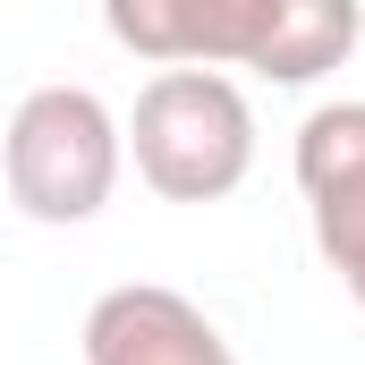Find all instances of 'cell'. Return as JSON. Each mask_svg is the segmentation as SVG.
Returning <instances> with one entry per match:
<instances>
[{
	"label": "cell",
	"instance_id": "cell-1",
	"mask_svg": "<svg viewBox=\"0 0 365 365\" xmlns=\"http://www.w3.org/2000/svg\"><path fill=\"white\" fill-rule=\"evenodd\" d=\"M136 179L170 204H221L255 170V110L221 68H162L128 110Z\"/></svg>",
	"mask_w": 365,
	"mask_h": 365
},
{
	"label": "cell",
	"instance_id": "cell-2",
	"mask_svg": "<svg viewBox=\"0 0 365 365\" xmlns=\"http://www.w3.org/2000/svg\"><path fill=\"white\" fill-rule=\"evenodd\" d=\"M119 162H128V136L110 119V102L86 86H34L17 102L9 136H0V179H9V204L43 230H77L110 204L119 187Z\"/></svg>",
	"mask_w": 365,
	"mask_h": 365
},
{
	"label": "cell",
	"instance_id": "cell-3",
	"mask_svg": "<svg viewBox=\"0 0 365 365\" xmlns=\"http://www.w3.org/2000/svg\"><path fill=\"white\" fill-rule=\"evenodd\" d=\"M297 195L314 221V255L365 306V102H323L297 128Z\"/></svg>",
	"mask_w": 365,
	"mask_h": 365
},
{
	"label": "cell",
	"instance_id": "cell-4",
	"mask_svg": "<svg viewBox=\"0 0 365 365\" xmlns=\"http://www.w3.org/2000/svg\"><path fill=\"white\" fill-rule=\"evenodd\" d=\"M102 26L153 68H247L272 0H102Z\"/></svg>",
	"mask_w": 365,
	"mask_h": 365
},
{
	"label": "cell",
	"instance_id": "cell-5",
	"mask_svg": "<svg viewBox=\"0 0 365 365\" xmlns=\"http://www.w3.org/2000/svg\"><path fill=\"white\" fill-rule=\"evenodd\" d=\"M86 365H238V357L195 297L162 280H119L86 314Z\"/></svg>",
	"mask_w": 365,
	"mask_h": 365
},
{
	"label": "cell",
	"instance_id": "cell-6",
	"mask_svg": "<svg viewBox=\"0 0 365 365\" xmlns=\"http://www.w3.org/2000/svg\"><path fill=\"white\" fill-rule=\"evenodd\" d=\"M357 34H365V0H272V26L247 68L264 86H314V77L349 68Z\"/></svg>",
	"mask_w": 365,
	"mask_h": 365
}]
</instances>
